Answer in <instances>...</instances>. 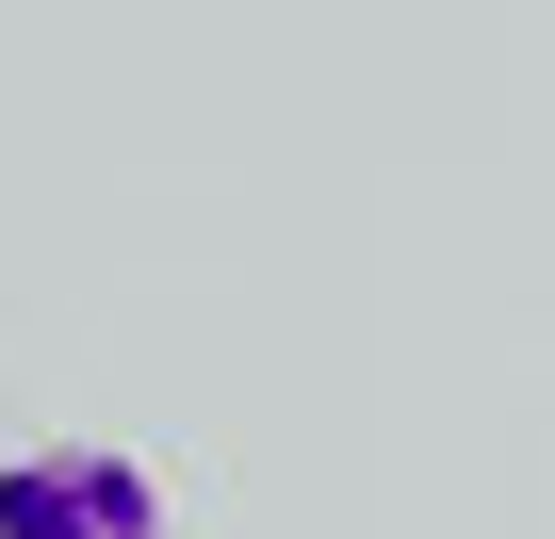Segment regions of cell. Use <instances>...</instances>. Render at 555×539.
I'll return each instance as SVG.
<instances>
[{
	"instance_id": "cell-1",
	"label": "cell",
	"mask_w": 555,
	"mask_h": 539,
	"mask_svg": "<svg viewBox=\"0 0 555 539\" xmlns=\"http://www.w3.org/2000/svg\"><path fill=\"white\" fill-rule=\"evenodd\" d=\"M0 539H164V490L147 458L50 441V458H0Z\"/></svg>"
}]
</instances>
